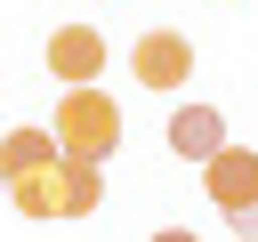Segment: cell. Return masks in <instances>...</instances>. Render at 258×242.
<instances>
[{
  "label": "cell",
  "instance_id": "cell-8",
  "mask_svg": "<svg viewBox=\"0 0 258 242\" xmlns=\"http://www.w3.org/2000/svg\"><path fill=\"white\" fill-rule=\"evenodd\" d=\"M153 242H202V234H185V226H161V234H153Z\"/></svg>",
  "mask_w": 258,
  "mask_h": 242
},
{
  "label": "cell",
  "instance_id": "cell-9",
  "mask_svg": "<svg viewBox=\"0 0 258 242\" xmlns=\"http://www.w3.org/2000/svg\"><path fill=\"white\" fill-rule=\"evenodd\" d=\"M0 194H8V169H0Z\"/></svg>",
  "mask_w": 258,
  "mask_h": 242
},
{
  "label": "cell",
  "instance_id": "cell-1",
  "mask_svg": "<svg viewBox=\"0 0 258 242\" xmlns=\"http://www.w3.org/2000/svg\"><path fill=\"white\" fill-rule=\"evenodd\" d=\"M97 202H105V169L97 161L48 153L32 169H8V210H24V218H89Z\"/></svg>",
  "mask_w": 258,
  "mask_h": 242
},
{
  "label": "cell",
  "instance_id": "cell-5",
  "mask_svg": "<svg viewBox=\"0 0 258 242\" xmlns=\"http://www.w3.org/2000/svg\"><path fill=\"white\" fill-rule=\"evenodd\" d=\"M40 56H48V81L81 89V81H97V73H105V32H97V24H56Z\"/></svg>",
  "mask_w": 258,
  "mask_h": 242
},
{
  "label": "cell",
  "instance_id": "cell-2",
  "mask_svg": "<svg viewBox=\"0 0 258 242\" xmlns=\"http://www.w3.org/2000/svg\"><path fill=\"white\" fill-rule=\"evenodd\" d=\"M48 137H56V153L64 161H113V145H121V105L97 89V81H81V89H64L56 97V121H48Z\"/></svg>",
  "mask_w": 258,
  "mask_h": 242
},
{
  "label": "cell",
  "instance_id": "cell-7",
  "mask_svg": "<svg viewBox=\"0 0 258 242\" xmlns=\"http://www.w3.org/2000/svg\"><path fill=\"white\" fill-rule=\"evenodd\" d=\"M48 153H56L48 129H8V137H0V169H32V161H48Z\"/></svg>",
  "mask_w": 258,
  "mask_h": 242
},
{
  "label": "cell",
  "instance_id": "cell-10",
  "mask_svg": "<svg viewBox=\"0 0 258 242\" xmlns=\"http://www.w3.org/2000/svg\"><path fill=\"white\" fill-rule=\"evenodd\" d=\"M234 242H258V234H234Z\"/></svg>",
  "mask_w": 258,
  "mask_h": 242
},
{
  "label": "cell",
  "instance_id": "cell-4",
  "mask_svg": "<svg viewBox=\"0 0 258 242\" xmlns=\"http://www.w3.org/2000/svg\"><path fill=\"white\" fill-rule=\"evenodd\" d=\"M129 81H137V89H177V81H194V40L169 32V24L137 32V40H129Z\"/></svg>",
  "mask_w": 258,
  "mask_h": 242
},
{
  "label": "cell",
  "instance_id": "cell-6",
  "mask_svg": "<svg viewBox=\"0 0 258 242\" xmlns=\"http://www.w3.org/2000/svg\"><path fill=\"white\" fill-rule=\"evenodd\" d=\"M218 145H226V113H218V105H177V113H169V153L210 161Z\"/></svg>",
  "mask_w": 258,
  "mask_h": 242
},
{
  "label": "cell",
  "instance_id": "cell-3",
  "mask_svg": "<svg viewBox=\"0 0 258 242\" xmlns=\"http://www.w3.org/2000/svg\"><path fill=\"white\" fill-rule=\"evenodd\" d=\"M202 186H210V210H226L234 234H258V153L250 145H218L202 161Z\"/></svg>",
  "mask_w": 258,
  "mask_h": 242
}]
</instances>
